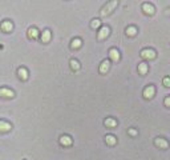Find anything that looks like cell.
<instances>
[{"instance_id": "cell-22", "label": "cell", "mask_w": 170, "mask_h": 160, "mask_svg": "<svg viewBox=\"0 0 170 160\" xmlns=\"http://www.w3.org/2000/svg\"><path fill=\"white\" fill-rule=\"evenodd\" d=\"M101 24V21L98 20V19H95V20H92V28H98Z\"/></svg>"}, {"instance_id": "cell-12", "label": "cell", "mask_w": 170, "mask_h": 160, "mask_svg": "<svg viewBox=\"0 0 170 160\" xmlns=\"http://www.w3.org/2000/svg\"><path fill=\"white\" fill-rule=\"evenodd\" d=\"M17 73H19V76H20V79L21 80H27L28 79V71H27L25 68H19V71H17Z\"/></svg>"}, {"instance_id": "cell-16", "label": "cell", "mask_w": 170, "mask_h": 160, "mask_svg": "<svg viewBox=\"0 0 170 160\" xmlns=\"http://www.w3.org/2000/svg\"><path fill=\"white\" fill-rule=\"evenodd\" d=\"M49 39H51V31L45 29L43 32V35H41V40H43L44 43H47V42H49Z\"/></svg>"}, {"instance_id": "cell-6", "label": "cell", "mask_w": 170, "mask_h": 160, "mask_svg": "<svg viewBox=\"0 0 170 160\" xmlns=\"http://www.w3.org/2000/svg\"><path fill=\"white\" fill-rule=\"evenodd\" d=\"M13 91L12 90H8V88H0V96L3 97H13Z\"/></svg>"}, {"instance_id": "cell-11", "label": "cell", "mask_w": 170, "mask_h": 160, "mask_svg": "<svg viewBox=\"0 0 170 160\" xmlns=\"http://www.w3.org/2000/svg\"><path fill=\"white\" fill-rule=\"evenodd\" d=\"M60 143H61L62 145L68 147V145H70V144H72V139H70L69 136L64 135V136H61V137H60Z\"/></svg>"}, {"instance_id": "cell-25", "label": "cell", "mask_w": 170, "mask_h": 160, "mask_svg": "<svg viewBox=\"0 0 170 160\" xmlns=\"http://www.w3.org/2000/svg\"><path fill=\"white\" fill-rule=\"evenodd\" d=\"M169 104H170V97H166V99H165V105L169 107Z\"/></svg>"}, {"instance_id": "cell-18", "label": "cell", "mask_w": 170, "mask_h": 160, "mask_svg": "<svg viewBox=\"0 0 170 160\" xmlns=\"http://www.w3.org/2000/svg\"><path fill=\"white\" fill-rule=\"evenodd\" d=\"M105 126L109 127V128H113V127L117 126V122H116L114 119H106L105 120Z\"/></svg>"}, {"instance_id": "cell-14", "label": "cell", "mask_w": 170, "mask_h": 160, "mask_svg": "<svg viewBox=\"0 0 170 160\" xmlns=\"http://www.w3.org/2000/svg\"><path fill=\"white\" fill-rule=\"evenodd\" d=\"M81 46H83L81 39H73V40H72V43H70V47H72L73 50H76V48H80Z\"/></svg>"}, {"instance_id": "cell-9", "label": "cell", "mask_w": 170, "mask_h": 160, "mask_svg": "<svg viewBox=\"0 0 170 160\" xmlns=\"http://www.w3.org/2000/svg\"><path fill=\"white\" fill-rule=\"evenodd\" d=\"M10 130H11V124L0 120V132H8Z\"/></svg>"}, {"instance_id": "cell-4", "label": "cell", "mask_w": 170, "mask_h": 160, "mask_svg": "<svg viewBox=\"0 0 170 160\" xmlns=\"http://www.w3.org/2000/svg\"><path fill=\"white\" fill-rule=\"evenodd\" d=\"M142 10L145 11V13H149V15H153L154 13V7H153V4H150V3L142 4Z\"/></svg>"}, {"instance_id": "cell-13", "label": "cell", "mask_w": 170, "mask_h": 160, "mask_svg": "<svg viewBox=\"0 0 170 160\" xmlns=\"http://www.w3.org/2000/svg\"><path fill=\"white\" fill-rule=\"evenodd\" d=\"M155 145L161 147V148H166V147H168V141L165 140V139H161V137H158V139H155Z\"/></svg>"}, {"instance_id": "cell-8", "label": "cell", "mask_w": 170, "mask_h": 160, "mask_svg": "<svg viewBox=\"0 0 170 160\" xmlns=\"http://www.w3.org/2000/svg\"><path fill=\"white\" fill-rule=\"evenodd\" d=\"M0 27H2V29H3V31H6V32H10V31H12V28H13L12 23H11V21H8V20L3 21Z\"/></svg>"}, {"instance_id": "cell-23", "label": "cell", "mask_w": 170, "mask_h": 160, "mask_svg": "<svg viewBox=\"0 0 170 160\" xmlns=\"http://www.w3.org/2000/svg\"><path fill=\"white\" fill-rule=\"evenodd\" d=\"M164 84H165V87H169V86H170V80H169V78H165V79H164Z\"/></svg>"}, {"instance_id": "cell-20", "label": "cell", "mask_w": 170, "mask_h": 160, "mask_svg": "<svg viewBox=\"0 0 170 160\" xmlns=\"http://www.w3.org/2000/svg\"><path fill=\"white\" fill-rule=\"evenodd\" d=\"M136 33H137L136 27H129V28H126V35H129V36H134Z\"/></svg>"}, {"instance_id": "cell-5", "label": "cell", "mask_w": 170, "mask_h": 160, "mask_svg": "<svg viewBox=\"0 0 170 160\" xmlns=\"http://www.w3.org/2000/svg\"><path fill=\"white\" fill-rule=\"evenodd\" d=\"M108 36H109V28L105 25V27H102V28L100 29V32H98V39L102 40V39H105Z\"/></svg>"}, {"instance_id": "cell-19", "label": "cell", "mask_w": 170, "mask_h": 160, "mask_svg": "<svg viewBox=\"0 0 170 160\" xmlns=\"http://www.w3.org/2000/svg\"><path fill=\"white\" fill-rule=\"evenodd\" d=\"M138 71H140V73H146L147 72V64L146 63H141L140 65H138Z\"/></svg>"}, {"instance_id": "cell-2", "label": "cell", "mask_w": 170, "mask_h": 160, "mask_svg": "<svg viewBox=\"0 0 170 160\" xmlns=\"http://www.w3.org/2000/svg\"><path fill=\"white\" fill-rule=\"evenodd\" d=\"M155 93V88L153 86H149L146 87L144 90V97H146V99H150V97H153Z\"/></svg>"}, {"instance_id": "cell-15", "label": "cell", "mask_w": 170, "mask_h": 160, "mask_svg": "<svg viewBox=\"0 0 170 160\" xmlns=\"http://www.w3.org/2000/svg\"><path fill=\"white\" fill-rule=\"evenodd\" d=\"M105 141L108 143L109 145H114L116 143H117V139L113 136V135H106V137H105Z\"/></svg>"}, {"instance_id": "cell-24", "label": "cell", "mask_w": 170, "mask_h": 160, "mask_svg": "<svg viewBox=\"0 0 170 160\" xmlns=\"http://www.w3.org/2000/svg\"><path fill=\"white\" fill-rule=\"evenodd\" d=\"M129 133H130L132 136H136V135H137V131H136V130H133V128H132V130H129Z\"/></svg>"}, {"instance_id": "cell-21", "label": "cell", "mask_w": 170, "mask_h": 160, "mask_svg": "<svg viewBox=\"0 0 170 160\" xmlns=\"http://www.w3.org/2000/svg\"><path fill=\"white\" fill-rule=\"evenodd\" d=\"M70 67H72V69H74V71L80 69V64L77 60H70Z\"/></svg>"}, {"instance_id": "cell-3", "label": "cell", "mask_w": 170, "mask_h": 160, "mask_svg": "<svg viewBox=\"0 0 170 160\" xmlns=\"http://www.w3.org/2000/svg\"><path fill=\"white\" fill-rule=\"evenodd\" d=\"M141 56L144 57V59H154L155 52L153 50H142L141 51Z\"/></svg>"}, {"instance_id": "cell-10", "label": "cell", "mask_w": 170, "mask_h": 160, "mask_svg": "<svg viewBox=\"0 0 170 160\" xmlns=\"http://www.w3.org/2000/svg\"><path fill=\"white\" fill-rule=\"evenodd\" d=\"M109 61L108 60H104V61H102V63H101V65H100V72L101 73H106V72H108V71H109Z\"/></svg>"}, {"instance_id": "cell-1", "label": "cell", "mask_w": 170, "mask_h": 160, "mask_svg": "<svg viewBox=\"0 0 170 160\" xmlns=\"http://www.w3.org/2000/svg\"><path fill=\"white\" fill-rule=\"evenodd\" d=\"M117 6V0H113V2H110V3H108L106 6H104L102 7V10H101V15L102 16H105V15H109V13L113 11V8Z\"/></svg>"}, {"instance_id": "cell-17", "label": "cell", "mask_w": 170, "mask_h": 160, "mask_svg": "<svg viewBox=\"0 0 170 160\" xmlns=\"http://www.w3.org/2000/svg\"><path fill=\"white\" fill-rule=\"evenodd\" d=\"M28 36L29 38H37L39 36V31H37V28H29L28 29Z\"/></svg>"}, {"instance_id": "cell-7", "label": "cell", "mask_w": 170, "mask_h": 160, "mask_svg": "<svg viewBox=\"0 0 170 160\" xmlns=\"http://www.w3.org/2000/svg\"><path fill=\"white\" fill-rule=\"evenodd\" d=\"M109 56H110V59L113 61H118L120 60V52L116 50V48H112V50L109 51Z\"/></svg>"}]
</instances>
